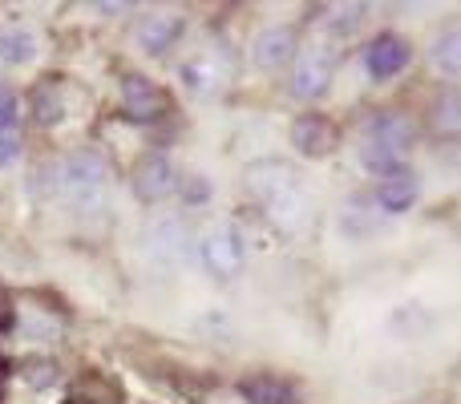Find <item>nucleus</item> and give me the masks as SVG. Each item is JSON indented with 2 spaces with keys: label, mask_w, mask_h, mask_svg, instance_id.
<instances>
[{
  "label": "nucleus",
  "mask_w": 461,
  "mask_h": 404,
  "mask_svg": "<svg viewBox=\"0 0 461 404\" xmlns=\"http://www.w3.org/2000/svg\"><path fill=\"white\" fill-rule=\"evenodd\" d=\"M247 191L263 202V211L271 214L279 230L287 235H303L312 227V206H308V194H303L300 178L287 162L279 158H259L247 166Z\"/></svg>",
  "instance_id": "f257e3e1"
},
{
  "label": "nucleus",
  "mask_w": 461,
  "mask_h": 404,
  "mask_svg": "<svg viewBox=\"0 0 461 404\" xmlns=\"http://www.w3.org/2000/svg\"><path fill=\"white\" fill-rule=\"evenodd\" d=\"M417 142V126L409 113L401 110H381L360 126V162L376 175H389L409 158Z\"/></svg>",
  "instance_id": "f03ea898"
},
{
  "label": "nucleus",
  "mask_w": 461,
  "mask_h": 404,
  "mask_svg": "<svg viewBox=\"0 0 461 404\" xmlns=\"http://www.w3.org/2000/svg\"><path fill=\"white\" fill-rule=\"evenodd\" d=\"M105 183H110V166L97 150H73L53 166V191H61L77 206H102Z\"/></svg>",
  "instance_id": "7ed1b4c3"
},
{
  "label": "nucleus",
  "mask_w": 461,
  "mask_h": 404,
  "mask_svg": "<svg viewBox=\"0 0 461 404\" xmlns=\"http://www.w3.org/2000/svg\"><path fill=\"white\" fill-rule=\"evenodd\" d=\"M199 259L215 279H235L247 263V247H243V238H239L235 227H215L203 235Z\"/></svg>",
  "instance_id": "20e7f679"
},
{
  "label": "nucleus",
  "mask_w": 461,
  "mask_h": 404,
  "mask_svg": "<svg viewBox=\"0 0 461 404\" xmlns=\"http://www.w3.org/2000/svg\"><path fill=\"white\" fill-rule=\"evenodd\" d=\"M292 146L303 158H328V154L340 146V126H336L328 113H300L292 121Z\"/></svg>",
  "instance_id": "39448f33"
},
{
  "label": "nucleus",
  "mask_w": 461,
  "mask_h": 404,
  "mask_svg": "<svg viewBox=\"0 0 461 404\" xmlns=\"http://www.w3.org/2000/svg\"><path fill=\"white\" fill-rule=\"evenodd\" d=\"M413 61V45L401 32H381L365 45V73L373 81H389L397 73H405V65Z\"/></svg>",
  "instance_id": "423d86ee"
},
{
  "label": "nucleus",
  "mask_w": 461,
  "mask_h": 404,
  "mask_svg": "<svg viewBox=\"0 0 461 404\" xmlns=\"http://www.w3.org/2000/svg\"><path fill=\"white\" fill-rule=\"evenodd\" d=\"M292 94L303 97V102H316L332 89V53L328 49H308V53L295 57L292 65Z\"/></svg>",
  "instance_id": "0eeeda50"
},
{
  "label": "nucleus",
  "mask_w": 461,
  "mask_h": 404,
  "mask_svg": "<svg viewBox=\"0 0 461 404\" xmlns=\"http://www.w3.org/2000/svg\"><path fill=\"white\" fill-rule=\"evenodd\" d=\"M178 191V170L167 154H146L134 166V194L142 202H162Z\"/></svg>",
  "instance_id": "6e6552de"
},
{
  "label": "nucleus",
  "mask_w": 461,
  "mask_h": 404,
  "mask_svg": "<svg viewBox=\"0 0 461 404\" xmlns=\"http://www.w3.org/2000/svg\"><path fill=\"white\" fill-rule=\"evenodd\" d=\"M122 113L130 121H158L167 113V94H162L154 81L138 77V73H126L122 77Z\"/></svg>",
  "instance_id": "1a4fd4ad"
},
{
  "label": "nucleus",
  "mask_w": 461,
  "mask_h": 404,
  "mask_svg": "<svg viewBox=\"0 0 461 404\" xmlns=\"http://www.w3.org/2000/svg\"><path fill=\"white\" fill-rule=\"evenodd\" d=\"M417 194H421V178H417L409 166H397V170H389V175H381L373 199L384 214H405L409 206L417 202Z\"/></svg>",
  "instance_id": "9d476101"
},
{
  "label": "nucleus",
  "mask_w": 461,
  "mask_h": 404,
  "mask_svg": "<svg viewBox=\"0 0 461 404\" xmlns=\"http://www.w3.org/2000/svg\"><path fill=\"white\" fill-rule=\"evenodd\" d=\"M251 57L263 69H284L287 61H295V29H287V24H267L263 32H255Z\"/></svg>",
  "instance_id": "9b49d317"
},
{
  "label": "nucleus",
  "mask_w": 461,
  "mask_h": 404,
  "mask_svg": "<svg viewBox=\"0 0 461 404\" xmlns=\"http://www.w3.org/2000/svg\"><path fill=\"white\" fill-rule=\"evenodd\" d=\"M134 37H138V45H142L146 53H167V49L183 37V16L150 13V16H142V24H138Z\"/></svg>",
  "instance_id": "f8f14e48"
},
{
  "label": "nucleus",
  "mask_w": 461,
  "mask_h": 404,
  "mask_svg": "<svg viewBox=\"0 0 461 404\" xmlns=\"http://www.w3.org/2000/svg\"><path fill=\"white\" fill-rule=\"evenodd\" d=\"M239 397L247 404H300L292 384L279 381V376H267V373L243 376V381H239Z\"/></svg>",
  "instance_id": "ddd939ff"
},
{
  "label": "nucleus",
  "mask_w": 461,
  "mask_h": 404,
  "mask_svg": "<svg viewBox=\"0 0 461 404\" xmlns=\"http://www.w3.org/2000/svg\"><path fill=\"white\" fill-rule=\"evenodd\" d=\"M429 130L438 138H461V89H446L429 110Z\"/></svg>",
  "instance_id": "4468645a"
},
{
  "label": "nucleus",
  "mask_w": 461,
  "mask_h": 404,
  "mask_svg": "<svg viewBox=\"0 0 461 404\" xmlns=\"http://www.w3.org/2000/svg\"><path fill=\"white\" fill-rule=\"evenodd\" d=\"M37 57V37L29 29H0V61L5 65H29Z\"/></svg>",
  "instance_id": "2eb2a0df"
},
{
  "label": "nucleus",
  "mask_w": 461,
  "mask_h": 404,
  "mask_svg": "<svg viewBox=\"0 0 461 404\" xmlns=\"http://www.w3.org/2000/svg\"><path fill=\"white\" fill-rule=\"evenodd\" d=\"M32 118H37L41 126H57V121L65 118V97H61L57 81H41V85L32 89Z\"/></svg>",
  "instance_id": "dca6fc26"
},
{
  "label": "nucleus",
  "mask_w": 461,
  "mask_h": 404,
  "mask_svg": "<svg viewBox=\"0 0 461 404\" xmlns=\"http://www.w3.org/2000/svg\"><path fill=\"white\" fill-rule=\"evenodd\" d=\"M150 238H154L150 247H154V255H158V259H178V255L186 251V243H183L186 230H183V222H178V219H162L158 227L150 230Z\"/></svg>",
  "instance_id": "f3484780"
},
{
  "label": "nucleus",
  "mask_w": 461,
  "mask_h": 404,
  "mask_svg": "<svg viewBox=\"0 0 461 404\" xmlns=\"http://www.w3.org/2000/svg\"><path fill=\"white\" fill-rule=\"evenodd\" d=\"M433 65H438L441 73H449V77H457L461 73V24H454V29H446L438 37V45H433Z\"/></svg>",
  "instance_id": "a211bd4d"
},
{
  "label": "nucleus",
  "mask_w": 461,
  "mask_h": 404,
  "mask_svg": "<svg viewBox=\"0 0 461 404\" xmlns=\"http://www.w3.org/2000/svg\"><path fill=\"white\" fill-rule=\"evenodd\" d=\"M183 81L203 94V89H215L219 85V69L211 61H191V65H183Z\"/></svg>",
  "instance_id": "6ab92c4d"
},
{
  "label": "nucleus",
  "mask_w": 461,
  "mask_h": 404,
  "mask_svg": "<svg viewBox=\"0 0 461 404\" xmlns=\"http://www.w3.org/2000/svg\"><path fill=\"white\" fill-rule=\"evenodd\" d=\"M365 13H368V8L365 4H348V8H328V13H324V24H336V29H357V24L360 21H365Z\"/></svg>",
  "instance_id": "aec40b11"
},
{
  "label": "nucleus",
  "mask_w": 461,
  "mask_h": 404,
  "mask_svg": "<svg viewBox=\"0 0 461 404\" xmlns=\"http://www.w3.org/2000/svg\"><path fill=\"white\" fill-rule=\"evenodd\" d=\"M16 118H21V102L8 85H0V130H16Z\"/></svg>",
  "instance_id": "412c9836"
},
{
  "label": "nucleus",
  "mask_w": 461,
  "mask_h": 404,
  "mask_svg": "<svg viewBox=\"0 0 461 404\" xmlns=\"http://www.w3.org/2000/svg\"><path fill=\"white\" fill-rule=\"evenodd\" d=\"M21 158V134L16 130H0V166H13Z\"/></svg>",
  "instance_id": "4be33fe9"
},
{
  "label": "nucleus",
  "mask_w": 461,
  "mask_h": 404,
  "mask_svg": "<svg viewBox=\"0 0 461 404\" xmlns=\"http://www.w3.org/2000/svg\"><path fill=\"white\" fill-rule=\"evenodd\" d=\"M13 324H16V303H13V292H8V287L0 283V332H8Z\"/></svg>",
  "instance_id": "5701e85b"
},
{
  "label": "nucleus",
  "mask_w": 461,
  "mask_h": 404,
  "mask_svg": "<svg viewBox=\"0 0 461 404\" xmlns=\"http://www.w3.org/2000/svg\"><path fill=\"white\" fill-rule=\"evenodd\" d=\"M183 191H186V199H191V202H203V199H207V178H199V175H186Z\"/></svg>",
  "instance_id": "b1692460"
}]
</instances>
